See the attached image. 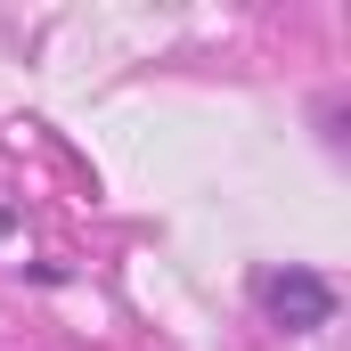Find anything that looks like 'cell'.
Listing matches in <instances>:
<instances>
[{
  "label": "cell",
  "instance_id": "1",
  "mask_svg": "<svg viewBox=\"0 0 351 351\" xmlns=\"http://www.w3.org/2000/svg\"><path fill=\"white\" fill-rule=\"evenodd\" d=\"M254 302H262V319L278 335H319V327H335V278L311 262H278L254 278Z\"/></svg>",
  "mask_w": 351,
  "mask_h": 351
}]
</instances>
